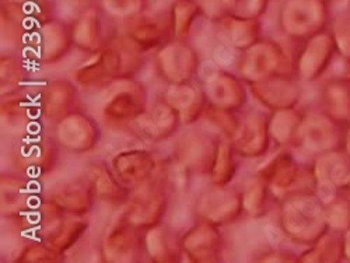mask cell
I'll list each match as a JSON object with an SVG mask.
<instances>
[{"mask_svg":"<svg viewBox=\"0 0 350 263\" xmlns=\"http://www.w3.org/2000/svg\"><path fill=\"white\" fill-rule=\"evenodd\" d=\"M318 252L314 256H310L314 260L323 262H339L345 260V249H343V234L338 231H328L317 241Z\"/></svg>","mask_w":350,"mask_h":263,"instance_id":"52a82bcc","label":"cell"},{"mask_svg":"<svg viewBox=\"0 0 350 263\" xmlns=\"http://www.w3.org/2000/svg\"><path fill=\"white\" fill-rule=\"evenodd\" d=\"M349 5H350V0H349Z\"/></svg>","mask_w":350,"mask_h":263,"instance_id":"5bb4252c","label":"cell"},{"mask_svg":"<svg viewBox=\"0 0 350 263\" xmlns=\"http://www.w3.org/2000/svg\"><path fill=\"white\" fill-rule=\"evenodd\" d=\"M323 2H325V3H328V5H329V3L335 2V0H323Z\"/></svg>","mask_w":350,"mask_h":263,"instance_id":"4fadbf2b","label":"cell"},{"mask_svg":"<svg viewBox=\"0 0 350 263\" xmlns=\"http://www.w3.org/2000/svg\"><path fill=\"white\" fill-rule=\"evenodd\" d=\"M346 126V124L339 122L324 109L311 113L301 125L304 149L317 156L342 150Z\"/></svg>","mask_w":350,"mask_h":263,"instance_id":"7a4b0ae2","label":"cell"},{"mask_svg":"<svg viewBox=\"0 0 350 263\" xmlns=\"http://www.w3.org/2000/svg\"><path fill=\"white\" fill-rule=\"evenodd\" d=\"M325 220L328 228L345 234L350 230V199L339 195L325 202Z\"/></svg>","mask_w":350,"mask_h":263,"instance_id":"8992f818","label":"cell"},{"mask_svg":"<svg viewBox=\"0 0 350 263\" xmlns=\"http://www.w3.org/2000/svg\"><path fill=\"white\" fill-rule=\"evenodd\" d=\"M335 53H338V49L331 28L311 37L301 61V73L304 77L315 80L323 76L331 66Z\"/></svg>","mask_w":350,"mask_h":263,"instance_id":"277c9868","label":"cell"},{"mask_svg":"<svg viewBox=\"0 0 350 263\" xmlns=\"http://www.w3.org/2000/svg\"><path fill=\"white\" fill-rule=\"evenodd\" d=\"M312 175L317 195L324 203L343 195L350 185V156L343 150L317 156Z\"/></svg>","mask_w":350,"mask_h":263,"instance_id":"6da1fadb","label":"cell"},{"mask_svg":"<svg viewBox=\"0 0 350 263\" xmlns=\"http://www.w3.org/2000/svg\"><path fill=\"white\" fill-rule=\"evenodd\" d=\"M343 249H345V260L350 262V230L343 234Z\"/></svg>","mask_w":350,"mask_h":263,"instance_id":"9c48e42d","label":"cell"},{"mask_svg":"<svg viewBox=\"0 0 350 263\" xmlns=\"http://www.w3.org/2000/svg\"><path fill=\"white\" fill-rule=\"evenodd\" d=\"M331 31L335 38L338 53L343 61L350 59V13L334 20Z\"/></svg>","mask_w":350,"mask_h":263,"instance_id":"ba28073f","label":"cell"},{"mask_svg":"<svg viewBox=\"0 0 350 263\" xmlns=\"http://www.w3.org/2000/svg\"><path fill=\"white\" fill-rule=\"evenodd\" d=\"M343 195H345V196H346V197H349V199H350V185H349V188H347V189H346V192H345V193H343Z\"/></svg>","mask_w":350,"mask_h":263,"instance_id":"7c38bea8","label":"cell"},{"mask_svg":"<svg viewBox=\"0 0 350 263\" xmlns=\"http://www.w3.org/2000/svg\"><path fill=\"white\" fill-rule=\"evenodd\" d=\"M343 62H345V68H343V72H342V74L339 77H342L343 80L350 83V59H346Z\"/></svg>","mask_w":350,"mask_h":263,"instance_id":"8fae6325","label":"cell"},{"mask_svg":"<svg viewBox=\"0 0 350 263\" xmlns=\"http://www.w3.org/2000/svg\"><path fill=\"white\" fill-rule=\"evenodd\" d=\"M323 109L342 124H350V83L342 77L328 80L321 90Z\"/></svg>","mask_w":350,"mask_h":263,"instance_id":"5b68a950","label":"cell"},{"mask_svg":"<svg viewBox=\"0 0 350 263\" xmlns=\"http://www.w3.org/2000/svg\"><path fill=\"white\" fill-rule=\"evenodd\" d=\"M342 150L347 156H350V124H347V126H346V133H345V140H343Z\"/></svg>","mask_w":350,"mask_h":263,"instance_id":"30bf717a","label":"cell"},{"mask_svg":"<svg viewBox=\"0 0 350 263\" xmlns=\"http://www.w3.org/2000/svg\"><path fill=\"white\" fill-rule=\"evenodd\" d=\"M290 30L310 38L327 30L329 24V8L323 0H296L287 13Z\"/></svg>","mask_w":350,"mask_h":263,"instance_id":"3957f363","label":"cell"}]
</instances>
